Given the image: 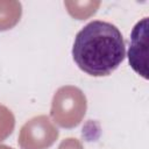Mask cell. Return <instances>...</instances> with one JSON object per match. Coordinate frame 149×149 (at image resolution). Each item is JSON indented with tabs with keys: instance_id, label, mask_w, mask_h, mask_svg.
Segmentation results:
<instances>
[{
	"instance_id": "obj_1",
	"label": "cell",
	"mask_w": 149,
	"mask_h": 149,
	"mask_svg": "<svg viewBox=\"0 0 149 149\" xmlns=\"http://www.w3.org/2000/svg\"><path fill=\"white\" fill-rule=\"evenodd\" d=\"M126 48L121 31L114 24L95 20L76 35L72 57L78 68L93 77L111 74L123 62Z\"/></svg>"
},
{
	"instance_id": "obj_2",
	"label": "cell",
	"mask_w": 149,
	"mask_h": 149,
	"mask_svg": "<svg viewBox=\"0 0 149 149\" xmlns=\"http://www.w3.org/2000/svg\"><path fill=\"white\" fill-rule=\"evenodd\" d=\"M86 111V99L83 92L73 86L61 87L54 97L51 116L61 127L77 126Z\"/></svg>"
},
{
	"instance_id": "obj_3",
	"label": "cell",
	"mask_w": 149,
	"mask_h": 149,
	"mask_svg": "<svg viewBox=\"0 0 149 149\" xmlns=\"http://www.w3.org/2000/svg\"><path fill=\"white\" fill-rule=\"evenodd\" d=\"M57 136L58 132L49 119L37 116L22 127L19 143L23 149H44L51 146Z\"/></svg>"
},
{
	"instance_id": "obj_4",
	"label": "cell",
	"mask_w": 149,
	"mask_h": 149,
	"mask_svg": "<svg viewBox=\"0 0 149 149\" xmlns=\"http://www.w3.org/2000/svg\"><path fill=\"white\" fill-rule=\"evenodd\" d=\"M148 17L139 21L130 34L128 59L132 69L148 79Z\"/></svg>"
},
{
	"instance_id": "obj_5",
	"label": "cell",
	"mask_w": 149,
	"mask_h": 149,
	"mask_svg": "<svg viewBox=\"0 0 149 149\" xmlns=\"http://www.w3.org/2000/svg\"><path fill=\"white\" fill-rule=\"evenodd\" d=\"M21 16V3L17 1H0V30L10 29Z\"/></svg>"
},
{
	"instance_id": "obj_6",
	"label": "cell",
	"mask_w": 149,
	"mask_h": 149,
	"mask_svg": "<svg viewBox=\"0 0 149 149\" xmlns=\"http://www.w3.org/2000/svg\"><path fill=\"white\" fill-rule=\"evenodd\" d=\"M14 128V116L5 106L0 105V141L5 140Z\"/></svg>"
},
{
	"instance_id": "obj_7",
	"label": "cell",
	"mask_w": 149,
	"mask_h": 149,
	"mask_svg": "<svg viewBox=\"0 0 149 149\" xmlns=\"http://www.w3.org/2000/svg\"><path fill=\"white\" fill-rule=\"evenodd\" d=\"M59 149H83V148H81V144L77 140L68 139V140H65L61 143Z\"/></svg>"
},
{
	"instance_id": "obj_8",
	"label": "cell",
	"mask_w": 149,
	"mask_h": 149,
	"mask_svg": "<svg viewBox=\"0 0 149 149\" xmlns=\"http://www.w3.org/2000/svg\"><path fill=\"white\" fill-rule=\"evenodd\" d=\"M0 149H12V148H8V147H5V146H1Z\"/></svg>"
}]
</instances>
